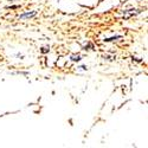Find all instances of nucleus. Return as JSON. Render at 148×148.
Returning <instances> with one entry per match:
<instances>
[{"label":"nucleus","instance_id":"nucleus-1","mask_svg":"<svg viewBox=\"0 0 148 148\" xmlns=\"http://www.w3.org/2000/svg\"><path fill=\"white\" fill-rule=\"evenodd\" d=\"M33 16H36V12H32V13H26V14H23L20 18H21V19H24V18H31V17H33Z\"/></svg>","mask_w":148,"mask_h":148}]
</instances>
